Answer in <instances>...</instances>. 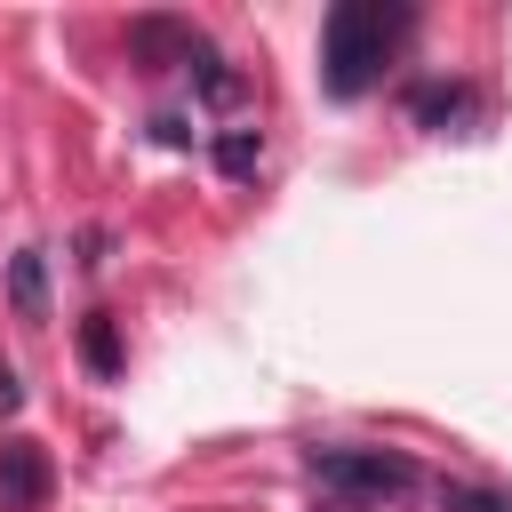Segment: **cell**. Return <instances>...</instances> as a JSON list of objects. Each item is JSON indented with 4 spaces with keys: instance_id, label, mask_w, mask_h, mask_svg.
Masks as SVG:
<instances>
[{
    "instance_id": "cell-3",
    "label": "cell",
    "mask_w": 512,
    "mask_h": 512,
    "mask_svg": "<svg viewBox=\"0 0 512 512\" xmlns=\"http://www.w3.org/2000/svg\"><path fill=\"white\" fill-rule=\"evenodd\" d=\"M48 488H56V472H48L40 440L8 432V440H0V504H8V512H40V504H48Z\"/></svg>"
},
{
    "instance_id": "cell-6",
    "label": "cell",
    "mask_w": 512,
    "mask_h": 512,
    "mask_svg": "<svg viewBox=\"0 0 512 512\" xmlns=\"http://www.w3.org/2000/svg\"><path fill=\"white\" fill-rule=\"evenodd\" d=\"M408 112H416L424 128H448V120L472 112V88H464V80H424V88H408Z\"/></svg>"
},
{
    "instance_id": "cell-5",
    "label": "cell",
    "mask_w": 512,
    "mask_h": 512,
    "mask_svg": "<svg viewBox=\"0 0 512 512\" xmlns=\"http://www.w3.org/2000/svg\"><path fill=\"white\" fill-rule=\"evenodd\" d=\"M8 304H16V320H48V264H40V248L8 256Z\"/></svg>"
},
{
    "instance_id": "cell-10",
    "label": "cell",
    "mask_w": 512,
    "mask_h": 512,
    "mask_svg": "<svg viewBox=\"0 0 512 512\" xmlns=\"http://www.w3.org/2000/svg\"><path fill=\"white\" fill-rule=\"evenodd\" d=\"M440 512H512V496H496V488H464V480H448V488H440Z\"/></svg>"
},
{
    "instance_id": "cell-4",
    "label": "cell",
    "mask_w": 512,
    "mask_h": 512,
    "mask_svg": "<svg viewBox=\"0 0 512 512\" xmlns=\"http://www.w3.org/2000/svg\"><path fill=\"white\" fill-rule=\"evenodd\" d=\"M200 48H208V40H200L184 16H136V24H128V56H136V64H152V72H168V64H184V72H192V56H200Z\"/></svg>"
},
{
    "instance_id": "cell-2",
    "label": "cell",
    "mask_w": 512,
    "mask_h": 512,
    "mask_svg": "<svg viewBox=\"0 0 512 512\" xmlns=\"http://www.w3.org/2000/svg\"><path fill=\"white\" fill-rule=\"evenodd\" d=\"M304 472L320 480V488H336L344 504H384V496H408L424 472L408 464V456H392V448H304Z\"/></svg>"
},
{
    "instance_id": "cell-9",
    "label": "cell",
    "mask_w": 512,
    "mask_h": 512,
    "mask_svg": "<svg viewBox=\"0 0 512 512\" xmlns=\"http://www.w3.org/2000/svg\"><path fill=\"white\" fill-rule=\"evenodd\" d=\"M80 360L96 368V376H120V336H112V320L96 312V320H80Z\"/></svg>"
},
{
    "instance_id": "cell-8",
    "label": "cell",
    "mask_w": 512,
    "mask_h": 512,
    "mask_svg": "<svg viewBox=\"0 0 512 512\" xmlns=\"http://www.w3.org/2000/svg\"><path fill=\"white\" fill-rule=\"evenodd\" d=\"M256 160H264V136L256 128H224L216 136V176H256Z\"/></svg>"
},
{
    "instance_id": "cell-1",
    "label": "cell",
    "mask_w": 512,
    "mask_h": 512,
    "mask_svg": "<svg viewBox=\"0 0 512 512\" xmlns=\"http://www.w3.org/2000/svg\"><path fill=\"white\" fill-rule=\"evenodd\" d=\"M408 24H416V8H400V0H336L320 24V88L344 104L368 96L384 56L408 40Z\"/></svg>"
},
{
    "instance_id": "cell-7",
    "label": "cell",
    "mask_w": 512,
    "mask_h": 512,
    "mask_svg": "<svg viewBox=\"0 0 512 512\" xmlns=\"http://www.w3.org/2000/svg\"><path fill=\"white\" fill-rule=\"evenodd\" d=\"M192 88H200V104H216V112H232V104L248 96V80H240L216 48H200V56H192Z\"/></svg>"
},
{
    "instance_id": "cell-11",
    "label": "cell",
    "mask_w": 512,
    "mask_h": 512,
    "mask_svg": "<svg viewBox=\"0 0 512 512\" xmlns=\"http://www.w3.org/2000/svg\"><path fill=\"white\" fill-rule=\"evenodd\" d=\"M24 408V384H16V368H0V416H16Z\"/></svg>"
}]
</instances>
